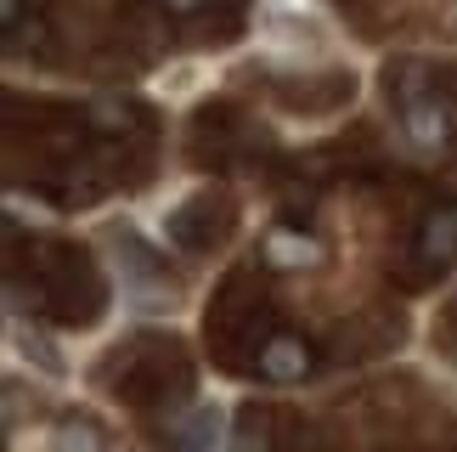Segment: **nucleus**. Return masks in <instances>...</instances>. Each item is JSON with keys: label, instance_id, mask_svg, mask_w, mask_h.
Here are the masks:
<instances>
[{"label": "nucleus", "instance_id": "nucleus-2", "mask_svg": "<svg viewBox=\"0 0 457 452\" xmlns=\"http://www.w3.org/2000/svg\"><path fill=\"white\" fill-rule=\"evenodd\" d=\"M254 373L266 379V385H300V379L311 373V345L300 334H277L260 345V356H254Z\"/></svg>", "mask_w": 457, "mask_h": 452}, {"label": "nucleus", "instance_id": "nucleus-1", "mask_svg": "<svg viewBox=\"0 0 457 452\" xmlns=\"http://www.w3.org/2000/svg\"><path fill=\"white\" fill-rule=\"evenodd\" d=\"M412 260L424 272H446L457 260V204H435L418 226V243H412Z\"/></svg>", "mask_w": 457, "mask_h": 452}, {"label": "nucleus", "instance_id": "nucleus-3", "mask_svg": "<svg viewBox=\"0 0 457 452\" xmlns=\"http://www.w3.org/2000/svg\"><path fill=\"white\" fill-rule=\"evenodd\" d=\"M401 125H407V136L418 147H441L446 142V108L435 102L429 91H401Z\"/></svg>", "mask_w": 457, "mask_h": 452}, {"label": "nucleus", "instance_id": "nucleus-6", "mask_svg": "<svg viewBox=\"0 0 457 452\" xmlns=\"http://www.w3.org/2000/svg\"><path fill=\"white\" fill-rule=\"evenodd\" d=\"M158 6H164V12H175V17H192V12L204 6V0H158Z\"/></svg>", "mask_w": 457, "mask_h": 452}, {"label": "nucleus", "instance_id": "nucleus-8", "mask_svg": "<svg viewBox=\"0 0 457 452\" xmlns=\"http://www.w3.org/2000/svg\"><path fill=\"white\" fill-rule=\"evenodd\" d=\"M237 452H266V441H237Z\"/></svg>", "mask_w": 457, "mask_h": 452}, {"label": "nucleus", "instance_id": "nucleus-4", "mask_svg": "<svg viewBox=\"0 0 457 452\" xmlns=\"http://www.w3.org/2000/svg\"><path fill=\"white\" fill-rule=\"evenodd\" d=\"M322 243H316L311 232H300V226H277V232L266 238V260L283 272H300V266H322Z\"/></svg>", "mask_w": 457, "mask_h": 452}, {"label": "nucleus", "instance_id": "nucleus-7", "mask_svg": "<svg viewBox=\"0 0 457 452\" xmlns=\"http://www.w3.org/2000/svg\"><path fill=\"white\" fill-rule=\"evenodd\" d=\"M0 17H6V29H17V17H23V0H0Z\"/></svg>", "mask_w": 457, "mask_h": 452}, {"label": "nucleus", "instance_id": "nucleus-5", "mask_svg": "<svg viewBox=\"0 0 457 452\" xmlns=\"http://www.w3.org/2000/svg\"><path fill=\"white\" fill-rule=\"evenodd\" d=\"M62 447H68V452H102V436H96L85 419H68V424H62Z\"/></svg>", "mask_w": 457, "mask_h": 452}]
</instances>
